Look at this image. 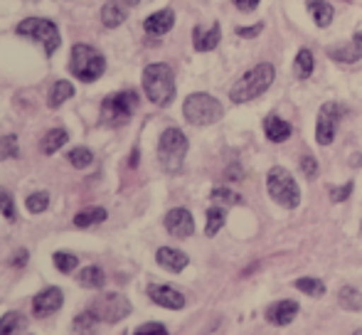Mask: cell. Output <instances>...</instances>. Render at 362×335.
<instances>
[{
  "label": "cell",
  "instance_id": "obj_42",
  "mask_svg": "<svg viewBox=\"0 0 362 335\" xmlns=\"http://www.w3.org/2000/svg\"><path fill=\"white\" fill-rule=\"evenodd\" d=\"M234 5H237L239 10H244V13H252L259 5V0H234Z\"/></svg>",
  "mask_w": 362,
  "mask_h": 335
},
{
  "label": "cell",
  "instance_id": "obj_9",
  "mask_svg": "<svg viewBox=\"0 0 362 335\" xmlns=\"http://www.w3.org/2000/svg\"><path fill=\"white\" fill-rule=\"evenodd\" d=\"M91 311L99 316V321L119 323L131 313V303H129V298L121 296V293H106V296H101L99 301L94 303Z\"/></svg>",
  "mask_w": 362,
  "mask_h": 335
},
{
  "label": "cell",
  "instance_id": "obj_7",
  "mask_svg": "<svg viewBox=\"0 0 362 335\" xmlns=\"http://www.w3.org/2000/svg\"><path fill=\"white\" fill-rule=\"evenodd\" d=\"M182 114H185L187 124L192 126H210L222 119V104L210 94H190L182 104Z\"/></svg>",
  "mask_w": 362,
  "mask_h": 335
},
{
  "label": "cell",
  "instance_id": "obj_22",
  "mask_svg": "<svg viewBox=\"0 0 362 335\" xmlns=\"http://www.w3.org/2000/svg\"><path fill=\"white\" fill-rule=\"evenodd\" d=\"M124 20H126V8H121L114 0H109V3L101 8V23H104L106 28H119Z\"/></svg>",
  "mask_w": 362,
  "mask_h": 335
},
{
  "label": "cell",
  "instance_id": "obj_33",
  "mask_svg": "<svg viewBox=\"0 0 362 335\" xmlns=\"http://www.w3.org/2000/svg\"><path fill=\"white\" fill-rule=\"evenodd\" d=\"M52 261H54V269L62 274H74V269L79 266V259L69 252H57L52 257Z\"/></svg>",
  "mask_w": 362,
  "mask_h": 335
},
{
  "label": "cell",
  "instance_id": "obj_21",
  "mask_svg": "<svg viewBox=\"0 0 362 335\" xmlns=\"http://www.w3.org/2000/svg\"><path fill=\"white\" fill-rule=\"evenodd\" d=\"M28 328V318L18 311H10L0 318V335H10V333H23Z\"/></svg>",
  "mask_w": 362,
  "mask_h": 335
},
{
  "label": "cell",
  "instance_id": "obj_38",
  "mask_svg": "<svg viewBox=\"0 0 362 335\" xmlns=\"http://www.w3.org/2000/svg\"><path fill=\"white\" fill-rule=\"evenodd\" d=\"M353 185H355V182H345V185H340V187H333V190H330V200H333V202H345L350 195H353Z\"/></svg>",
  "mask_w": 362,
  "mask_h": 335
},
{
  "label": "cell",
  "instance_id": "obj_26",
  "mask_svg": "<svg viewBox=\"0 0 362 335\" xmlns=\"http://www.w3.org/2000/svg\"><path fill=\"white\" fill-rule=\"evenodd\" d=\"M338 301H340V306L348 308V311H360V308H362V293H360V288L343 286V288H340V293H338Z\"/></svg>",
  "mask_w": 362,
  "mask_h": 335
},
{
  "label": "cell",
  "instance_id": "obj_8",
  "mask_svg": "<svg viewBox=\"0 0 362 335\" xmlns=\"http://www.w3.org/2000/svg\"><path fill=\"white\" fill-rule=\"evenodd\" d=\"M267 190L274 202L288 207V210H293V207L300 205V190H298V185H296L293 175H291L286 168H272V170H269Z\"/></svg>",
  "mask_w": 362,
  "mask_h": 335
},
{
  "label": "cell",
  "instance_id": "obj_18",
  "mask_svg": "<svg viewBox=\"0 0 362 335\" xmlns=\"http://www.w3.org/2000/svg\"><path fill=\"white\" fill-rule=\"evenodd\" d=\"M219 37H222V30H219V25L215 23L210 30H202V28H195L192 30V40H195V49H200V52H210V49H215L219 45Z\"/></svg>",
  "mask_w": 362,
  "mask_h": 335
},
{
  "label": "cell",
  "instance_id": "obj_23",
  "mask_svg": "<svg viewBox=\"0 0 362 335\" xmlns=\"http://www.w3.org/2000/svg\"><path fill=\"white\" fill-rule=\"evenodd\" d=\"M74 96V86L69 82H57L52 84V89H49V96H47V104L52 106V109H57V106H62L67 99H72Z\"/></svg>",
  "mask_w": 362,
  "mask_h": 335
},
{
  "label": "cell",
  "instance_id": "obj_4",
  "mask_svg": "<svg viewBox=\"0 0 362 335\" xmlns=\"http://www.w3.org/2000/svg\"><path fill=\"white\" fill-rule=\"evenodd\" d=\"M136 106H139V94L134 89H124L109 94L101 104V124L104 126H124L131 121V116L136 114Z\"/></svg>",
  "mask_w": 362,
  "mask_h": 335
},
{
  "label": "cell",
  "instance_id": "obj_20",
  "mask_svg": "<svg viewBox=\"0 0 362 335\" xmlns=\"http://www.w3.org/2000/svg\"><path fill=\"white\" fill-rule=\"evenodd\" d=\"M69 141V134L64 129H52L45 134V139L40 141V148H42L45 155H54L62 146H67Z\"/></svg>",
  "mask_w": 362,
  "mask_h": 335
},
{
  "label": "cell",
  "instance_id": "obj_37",
  "mask_svg": "<svg viewBox=\"0 0 362 335\" xmlns=\"http://www.w3.org/2000/svg\"><path fill=\"white\" fill-rule=\"evenodd\" d=\"M47 207H49L47 192H35V195L28 197V210L33 212V215H40V212H45Z\"/></svg>",
  "mask_w": 362,
  "mask_h": 335
},
{
  "label": "cell",
  "instance_id": "obj_2",
  "mask_svg": "<svg viewBox=\"0 0 362 335\" xmlns=\"http://www.w3.org/2000/svg\"><path fill=\"white\" fill-rule=\"evenodd\" d=\"M274 77H276V69H274V64H269V62L257 64V67L249 69V72L232 86V91H229V99H232L234 104H247V101L262 96L264 91L272 86Z\"/></svg>",
  "mask_w": 362,
  "mask_h": 335
},
{
  "label": "cell",
  "instance_id": "obj_28",
  "mask_svg": "<svg viewBox=\"0 0 362 335\" xmlns=\"http://www.w3.org/2000/svg\"><path fill=\"white\" fill-rule=\"evenodd\" d=\"M224 220H227V215H224L222 207H219V205H212L210 210H207V227H205L207 237H215L217 232L222 230Z\"/></svg>",
  "mask_w": 362,
  "mask_h": 335
},
{
  "label": "cell",
  "instance_id": "obj_25",
  "mask_svg": "<svg viewBox=\"0 0 362 335\" xmlns=\"http://www.w3.org/2000/svg\"><path fill=\"white\" fill-rule=\"evenodd\" d=\"M104 220H106L104 207H86V210H81L79 215H74L76 227H91V225H99V222H104Z\"/></svg>",
  "mask_w": 362,
  "mask_h": 335
},
{
  "label": "cell",
  "instance_id": "obj_17",
  "mask_svg": "<svg viewBox=\"0 0 362 335\" xmlns=\"http://www.w3.org/2000/svg\"><path fill=\"white\" fill-rule=\"evenodd\" d=\"M264 134L272 143H284V141L291 139V124L284 121L281 116H267L264 119Z\"/></svg>",
  "mask_w": 362,
  "mask_h": 335
},
{
  "label": "cell",
  "instance_id": "obj_36",
  "mask_svg": "<svg viewBox=\"0 0 362 335\" xmlns=\"http://www.w3.org/2000/svg\"><path fill=\"white\" fill-rule=\"evenodd\" d=\"M0 215H3L5 220H10V222H13L15 217H18V212H15L13 195H10L8 190H3V187H0Z\"/></svg>",
  "mask_w": 362,
  "mask_h": 335
},
{
  "label": "cell",
  "instance_id": "obj_6",
  "mask_svg": "<svg viewBox=\"0 0 362 335\" xmlns=\"http://www.w3.org/2000/svg\"><path fill=\"white\" fill-rule=\"evenodd\" d=\"M187 155V136L180 129H165L158 141V160L168 172L180 170Z\"/></svg>",
  "mask_w": 362,
  "mask_h": 335
},
{
  "label": "cell",
  "instance_id": "obj_29",
  "mask_svg": "<svg viewBox=\"0 0 362 335\" xmlns=\"http://www.w3.org/2000/svg\"><path fill=\"white\" fill-rule=\"evenodd\" d=\"M330 57L333 59H338V62H348V64H353V62H358L360 59V47L358 45H345V47H330Z\"/></svg>",
  "mask_w": 362,
  "mask_h": 335
},
{
  "label": "cell",
  "instance_id": "obj_19",
  "mask_svg": "<svg viewBox=\"0 0 362 335\" xmlns=\"http://www.w3.org/2000/svg\"><path fill=\"white\" fill-rule=\"evenodd\" d=\"M305 8H308L310 18H313V23L318 25V28H328L330 23H333V5L328 3V0H308L305 3Z\"/></svg>",
  "mask_w": 362,
  "mask_h": 335
},
{
  "label": "cell",
  "instance_id": "obj_34",
  "mask_svg": "<svg viewBox=\"0 0 362 335\" xmlns=\"http://www.w3.org/2000/svg\"><path fill=\"white\" fill-rule=\"evenodd\" d=\"M96 323H99V316H96L94 311H84V313H79V316L74 318L72 331L74 333H91L96 328Z\"/></svg>",
  "mask_w": 362,
  "mask_h": 335
},
{
  "label": "cell",
  "instance_id": "obj_41",
  "mask_svg": "<svg viewBox=\"0 0 362 335\" xmlns=\"http://www.w3.org/2000/svg\"><path fill=\"white\" fill-rule=\"evenodd\" d=\"M136 333H139V335H144V333H160V335H165L168 328L163 326V323H146V326L136 328Z\"/></svg>",
  "mask_w": 362,
  "mask_h": 335
},
{
  "label": "cell",
  "instance_id": "obj_32",
  "mask_svg": "<svg viewBox=\"0 0 362 335\" xmlns=\"http://www.w3.org/2000/svg\"><path fill=\"white\" fill-rule=\"evenodd\" d=\"M296 288H298L300 293H308V296H313V298H320L325 293V283L320 281V278H298V281H296Z\"/></svg>",
  "mask_w": 362,
  "mask_h": 335
},
{
  "label": "cell",
  "instance_id": "obj_40",
  "mask_svg": "<svg viewBox=\"0 0 362 335\" xmlns=\"http://www.w3.org/2000/svg\"><path fill=\"white\" fill-rule=\"evenodd\" d=\"M264 25L257 23V25H249V28H237V37H257V35H262Z\"/></svg>",
  "mask_w": 362,
  "mask_h": 335
},
{
  "label": "cell",
  "instance_id": "obj_5",
  "mask_svg": "<svg viewBox=\"0 0 362 335\" xmlns=\"http://www.w3.org/2000/svg\"><path fill=\"white\" fill-rule=\"evenodd\" d=\"M15 33H18L20 37H28V40H33V42H37L47 54H54L59 49V45H62L57 25L47 18H25L23 23L15 28Z\"/></svg>",
  "mask_w": 362,
  "mask_h": 335
},
{
  "label": "cell",
  "instance_id": "obj_15",
  "mask_svg": "<svg viewBox=\"0 0 362 335\" xmlns=\"http://www.w3.org/2000/svg\"><path fill=\"white\" fill-rule=\"evenodd\" d=\"M173 25H175V13H173L170 8H165V10L153 13L151 18H146L144 28H146L148 35H153V37H163V35L170 33Z\"/></svg>",
  "mask_w": 362,
  "mask_h": 335
},
{
  "label": "cell",
  "instance_id": "obj_27",
  "mask_svg": "<svg viewBox=\"0 0 362 335\" xmlns=\"http://www.w3.org/2000/svg\"><path fill=\"white\" fill-rule=\"evenodd\" d=\"M79 283L84 288H101L104 286V271L99 266H86L79 274Z\"/></svg>",
  "mask_w": 362,
  "mask_h": 335
},
{
  "label": "cell",
  "instance_id": "obj_14",
  "mask_svg": "<svg viewBox=\"0 0 362 335\" xmlns=\"http://www.w3.org/2000/svg\"><path fill=\"white\" fill-rule=\"evenodd\" d=\"M298 316V303L296 301H276L267 308V321L272 326H288Z\"/></svg>",
  "mask_w": 362,
  "mask_h": 335
},
{
  "label": "cell",
  "instance_id": "obj_3",
  "mask_svg": "<svg viewBox=\"0 0 362 335\" xmlns=\"http://www.w3.org/2000/svg\"><path fill=\"white\" fill-rule=\"evenodd\" d=\"M69 72L74 74L79 82L91 84L106 72V59L99 49H94L91 45H74L72 54H69Z\"/></svg>",
  "mask_w": 362,
  "mask_h": 335
},
{
  "label": "cell",
  "instance_id": "obj_10",
  "mask_svg": "<svg viewBox=\"0 0 362 335\" xmlns=\"http://www.w3.org/2000/svg\"><path fill=\"white\" fill-rule=\"evenodd\" d=\"M340 106L328 101V104L320 106L318 114V124H315V141L320 146H330L335 141V134H338V121H340Z\"/></svg>",
  "mask_w": 362,
  "mask_h": 335
},
{
  "label": "cell",
  "instance_id": "obj_44",
  "mask_svg": "<svg viewBox=\"0 0 362 335\" xmlns=\"http://www.w3.org/2000/svg\"><path fill=\"white\" fill-rule=\"evenodd\" d=\"M353 42H355V45H358V47H362V33H355Z\"/></svg>",
  "mask_w": 362,
  "mask_h": 335
},
{
  "label": "cell",
  "instance_id": "obj_35",
  "mask_svg": "<svg viewBox=\"0 0 362 335\" xmlns=\"http://www.w3.org/2000/svg\"><path fill=\"white\" fill-rule=\"evenodd\" d=\"M18 153H20L18 139H15V136H3V139H0V160L18 158Z\"/></svg>",
  "mask_w": 362,
  "mask_h": 335
},
{
  "label": "cell",
  "instance_id": "obj_11",
  "mask_svg": "<svg viewBox=\"0 0 362 335\" xmlns=\"http://www.w3.org/2000/svg\"><path fill=\"white\" fill-rule=\"evenodd\" d=\"M165 230L168 235L177 237V240H187L195 232V220L185 207H175L165 215Z\"/></svg>",
  "mask_w": 362,
  "mask_h": 335
},
{
  "label": "cell",
  "instance_id": "obj_30",
  "mask_svg": "<svg viewBox=\"0 0 362 335\" xmlns=\"http://www.w3.org/2000/svg\"><path fill=\"white\" fill-rule=\"evenodd\" d=\"M67 160L81 170V168H89L91 163H94V153H91L89 148H84V146H76V148H72L67 153Z\"/></svg>",
  "mask_w": 362,
  "mask_h": 335
},
{
  "label": "cell",
  "instance_id": "obj_13",
  "mask_svg": "<svg viewBox=\"0 0 362 335\" xmlns=\"http://www.w3.org/2000/svg\"><path fill=\"white\" fill-rule=\"evenodd\" d=\"M148 296H151L153 303H158L163 308H170V311L185 308V296L180 291H175L173 286H165V283H151L148 286Z\"/></svg>",
  "mask_w": 362,
  "mask_h": 335
},
{
  "label": "cell",
  "instance_id": "obj_24",
  "mask_svg": "<svg viewBox=\"0 0 362 335\" xmlns=\"http://www.w3.org/2000/svg\"><path fill=\"white\" fill-rule=\"evenodd\" d=\"M313 54H310V49H300L298 54H296V62H293V74L298 79H308L310 74H313Z\"/></svg>",
  "mask_w": 362,
  "mask_h": 335
},
{
  "label": "cell",
  "instance_id": "obj_16",
  "mask_svg": "<svg viewBox=\"0 0 362 335\" xmlns=\"http://www.w3.org/2000/svg\"><path fill=\"white\" fill-rule=\"evenodd\" d=\"M156 261L160 264L165 271L180 274L182 269L190 264V259H187V254H182L180 249H173V247H160V249L156 252Z\"/></svg>",
  "mask_w": 362,
  "mask_h": 335
},
{
  "label": "cell",
  "instance_id": "obj_1",
  "mask_svg": "<svg viewBox=\"0 0 362 335\" xmlns=\"http://www.w3.org/2000/svg\"><path fill=\"white\" fill-rule=\"evenodd\" d=\"M144 91L156 106H168L175 99V77L165 62H153L144 69Z\"/></svg>",
  "mask_w": 362,
  "mask_h": 335
},
{
  "label": "cell",
  "instance_id": "obj_39",
  "mask_svg": "<svg viewBox=\"0 0 362 335\" xmlns=\"http://www.w3.org/2000/svg\"><path fill=\"white\" fill-rule=\"evenodd\" d=\"M300 170L305 172V177H315V175H318V163H315L313 155H303V158H300Z\"/></svg>",
  "mask_w": 362,
  "mask_h": 335
},
{
  "label": "cell",
  "instance_id": "obj_31",
  "mask_svg": "<svg viewBox=\"0 0 362 335\" xmlns=\"http://www.w3.org/2000/svg\"><path fill=\"white\" fill-rule=\"evenodd\" d=\"M210 197L215 202H222V205H242V195L239 192H234L232 187L222 185V187H215V190L210 192Z\"/></svg>",
  "mask_w": 362,
  "mask_h": 335
},
{
  "label": "cell",
  "instance_id": "obj_43",
  "mask_svg": "<svg viewBox=\"0 0 362 335\" xmlns=\"http://www.w3.org/2000/svg\"><path fill=\"white\" fill-rule=\"evenodd\" d=\"M28 264V252L18 249V254H13V266H25Z\"/></svg>",
  "mask_w": 362,
  "mask_h": 335
},
{
  "label": "cell",
  "instance_id": "obj_45",
  "mask_svg": "<svg viewBox=\"0 0 362 335\" xmlns=\"http://www.w3.org/2000/svg\"><path fill=\"white\" fill-rule=\"evenodd\" d=\"M124 3H126V5H139L141 0H124Z\"/></svg>",
  "mask_w": 362,
  "mask_h": 335
},
{
  "label": "cell",
  "instance_id": "obj_12",
  "mask_svg": "<svg viewBox=\"0 0 362 335\" xmlns=\"http://www.w3.org/2000/svg\"><path fill=\"white\" fill-rule=\"evenodd\" d=\"M62 301H64L62 288L49 286V288H45V291H40L37 296L33 298V313H35V318H47V316H52L54 311H59Z\"/></svg>",
  "mask_w": 362,
  "mask_h": 335
}]
</instances>
